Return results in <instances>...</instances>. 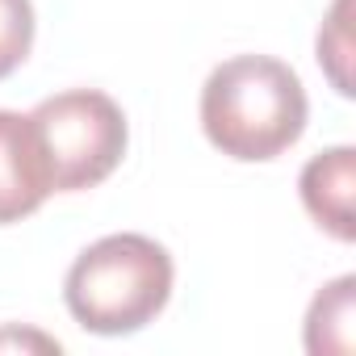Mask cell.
<instances>
[{
	"instance_id": "1",
	"label": "cell",
	"mask_w": 356,
	"mask_h": 356,
	"mask_svg": "<svg viewBox=\"0 0 356 356\" xmlns=\"http://www.w3.org/2000/svg\"><path fill=\"white\" fill-rule=\"evenodd\" d=\"M306 113L298 72L273 55H235L202 88L206 138L239 163H264L289 151L306 130Z\"/></svg>"
},
{
	"instance_id": "7",
	"label": "cell",
	"mask_w": 356,
	"mask_h": 356,
	"mask_svg": "<svg viewBox=\"0 0 356 356\" xmlns=\"http://www.w3.org/2000/svg\"><path fill=\"white\" fill-rule=\"evenodd\" d=\"M34 47V5L30 0H0V80L13 76Z\"/></svg>"
},
{
	"instance_id": "5",
	"label": "cell",
	"mask_w": 356,
	"mask_h": 356,
	"mask_svg": "<svg viewBox=\"0 0 356 356\" xmlns=\"http://www.w3.org/2000/svg\"><path fill=\"white\" fill-rule=\"evenodd\" d=\"M298 189H302L306 214L327 235H335L339 243L356 239V214H352V202H356V151L352 147H331V151L314 155L302 168Z\"/></svg>"
},
{
	"instance_id": "3",
	"label": "cell",
	"mask_w": 356,
	"mask_h": 356,
	"mask_svg": "<svg viewBox=\"0 0 356 356\" xmlns=\"http://www.w3.org/2000/svg\"><path fill=\"white\" fill-rule=\"evenodd\" d=\"M30 126L42 147V163L55 193L97 189L122 163L130 143L122 105L97 88H72L47 97L30 113Z\"/></svg>"
},
{
	"instance_id": "4",
	"label": "cell",
	"mask_w": 356,
	"mask_h": 356,
	"mask_svg": "<svg viewBox=\"0 0 356 356\" xmlns=\"http://www.w3.org/2000/svg\"><path fill=\"white\" fill-rule=\"evenodd\" d=\"M51 193L55 189H51L30 113L22 118L13 109H0V227L30 218Z\"/></svg>"
},
{
	"instance_id": "6",
	"label": "cell",
	"mask_w": 356,
	"mask_h": 356,
	"mask_svg": "<svg viewBox=\"0 0 356 356\" xmlns=\"http://www.w3.org/2000/svg\"><path fill=\"white\" fill-rule=\"evenodd\" d=\"M352 289L356 277H339L318 289L306 314V348L314 356L323 352H352Z\"/></svg>"
},
{
	"instance_id": "2",
	"label": "cell",
	"mask_w": 356,
	"mask_h": 356,
	"mask_svg": "<svg viewBox=\"0 0 356 356\" xmlns=\"http://www.w3.org/2000/svg\"><path fill=\"white\" fill-rule=\"evenodd\" d=\"M172 256L147 235H105L76 256L63 281L72 318L92 335H134L172 298Z\"/></svg>"
},
{
	"instance_id": "8",
	"label": "cell",
	"mask_w": 356,
	"mask_h": 356,
	"mask_svg": "<svg viewBox=\"0 0 356 356\" xmlns=\"http://www.w3.org/2000/svg\"><path fill=\"white\" fill-rule=\"evenodd\" d=\"M348 0H335V9H331V17L323 22V30H318V63L327 67V76H331V84H335V92L339 97H352V76H348Z\"/></svg>"
}]
</instances>
